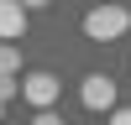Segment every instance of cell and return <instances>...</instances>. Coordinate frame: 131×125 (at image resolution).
I'll list each match as a JSON object with an SVG mask.
<instances>
[{"label": "cell", "mask_w": 131, "mask_h": 125, "mask_svg": "<svg viewBox=\"0 0 131 125\" xmlns=\"http://www.w3.org/2000/svg\"><path fill=\"white\" fill-rule=\"evenodd\" d=\"M131 31V10L126 5H94L89 16H84V37L89 42H115Z\"/></svg>", "instance_id": "6da1fadb"}, {"label": "cell", "mask_w": 131, "mask_h": 125, "mask_svg": "<svg viewBox=\"0 0 131 125\" xmlns=\"http://www.w3.org/2000/svg\"><path fill=\"white\" fill-rule=\"evenodd\" d=\"M58 89L63 83L52 78V73H26V78H21V99L37 104V110H52V104H58Z\"/></svg>", "instance_id": "7a4b0ae2"}, {"label": "cell", "mask_w": 131, "mask_h": 125, "mask_svg": "<svg viewBox=\"0 0 131 125\" xmlns=\"http://www.w3.org/2000/svg\"><path fill=\"white\" fill-rule=\"evenodd\" d=\"M79 99H84V110H115V78H105V73H89V78L79 83Z\"/></svg>", "instance_id": "3957f363"}, {"label": "cell", "mask_w": 131, "mask_h": 125, "mask_svg": "<svg viewBox=\"0 0 131 125\" xmlns=\"http://www.w3.org/2000/svg\"><path fill=\"white\" fill-rule=\"evenodd\" d=\"M26 37V10L16 0H0V42H21Z\"/></svg>", "instance_id": "277c9868"}, {"label": "cell", "mask_w": 131, "mask_h": 125, "mask_svg": "<svg viewBox=\"0 0 131 125\" xmlns=\"http://www.w3.org/2000/svg\"><path fill=\"white\" fill-rule=\"evenodd\" d=\"M0 73H21V52L10 42H0Z\"/></svg>", "instance_id": "5b68a950"}, {"label": "cell", "mask_w": 131, "mask_h": 125, "mask_svg": "<svg viewBox=\"0 0 131 125\" xmlns=\"http://www.w3.org/2000/svg\"><path fill=\"white\" fill-rule=\"evenodd\" d=\"M21 94V73H0V99H16Z\"/></svg>", "instance_id": "8992f818"}, {"label": "cell", "mask_w": 131, "mask_h": 125, "mask_svg": "<svg viewBox=\"0 0 131 125\" xmlns=\"http://www.w3.org/2000/svg\"><path fill=\"white\" fill-rule=\"evenodd\" d=\"M105 125H131V110H110V120Z\"/></svg>", "instance_id": "52a82bcc"}, {"label": "cell", "mask_w": 131, "mask_h": 125, "mask_svg": "<svg viewBox=\"0 0 131 125\" xmlns=\"http://www.w3.org/2000/svg\"><path fill=\"white\" fill-rule=\"evenodd\" d=\"M16 5L26 10V16H31V10H47V0H16Z\"/></svg>", "instance_id": "ba28073f"}, {"label": "cell", "mask_w": 131, "mask_h": 125, "mask_svg": "<svg viewBox=\"0 0 131 125\" xmlns=\"http://www.w3.org/2000/svg\"><path fill=\"white\" fill-rule=\"evenodd\" d=\"M31 125H63V120H58V115H52V110H42V115H37V120H31Z\"/></svg>", "instance_id": "9c48e42d"}, {"label": "cell", "mask_w": 131, "mask_h": 125, "mask_svg": "<svg viewBox=\"0 0 131 125\" xmlns=\"http://www.w3.org/2000/svg\"><path fill=\"white\" fill-rule=\"evenodd\" d=\"M0 115H5V99H0Z\"/></svg>", "instance_id": "30bf717a"}]
</instances>
